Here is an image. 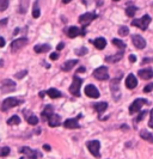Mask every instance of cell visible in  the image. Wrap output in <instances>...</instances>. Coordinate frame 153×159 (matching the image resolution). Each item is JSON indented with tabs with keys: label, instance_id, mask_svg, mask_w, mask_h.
I'll use <instances>...</instances> for the list:
<instances>
[{
	"label": "cell",
	"instance_id": "obj_21",
	"mask_svg": "<svg viewBox=\"0 0 153 159\" xmlns=\"http://www.w3.org/2000/svg\"><path fill=\"white\" fill-rule=\"evenodd\" d=\"M93 44H95V47H96L97 49L102 50V49H104L105 46H106V41H105V39H103V37H98V39H96V40L93 41Z\"/></svg>",
	"mask_w": 153,
	"mask_h": 159
},
{
	"label": "cell",
	"instance_id": "obj_49",
	"mask_svg": "<svg viewBox=\"0 0 153 159\" xmlns=\"http://www.w3.org/2000/svg\"><path fill=\"white\" fill-rule=\"evenodd\" d=\"M85 71V68H83V67H81V68H79V72H84Z\"/></svg>",
	"mask_w": 153,
	"mask_h": 159
},
{
	"label": "cell",
	"instance_id": "obj_5",
	"mask_svg": "<svg viewBox=\"0 0 153 159\" xmlns=\"http://www.w3.org/2000/svg\"><path fill=\"white\" fill-rule=\"evenodd\" d=\"M120 78H116V79H113L110 81V90L113 92V97L115 101H119L120 97H121V92H120Z\"/></svg>",
	"mask_w": 153,
	"mask_h": 159
},
{
	"label": "cell",
	"instance_id": "obj_26",
	"mask_svg": "<svg viewBox=\"0 0 153 159\" xmlns=\"http://www.w3.org/2000/svg\"><path fill=\"white\" fill-rule=\"evenodd\" d=\"M47 95L50 97V98H53V99H55V98H59V97H61L62 93L56 90V89H49L48 91H47Z\"/></svg>",
	"mask_w": 153,
	"mask_h": 159
},
{
	"label": "cell",
	"instance_id": "obj_29",
	"mask_svg": "<svg viewBox=\"0 0 153 159\" xmlns=\"http://www.w3.org/2000/svg\"><path fill=\"white\" fill-rule=\"evenodd\" d=\"M20 123V119H19V116H12V117H10L7 121V125L8 126H17V125H19Z\"/></svg>",
	"mask_w": 153,
	"mask_h": 159
},
{
	"label": "cell",
	"instance_id": "obj_16",
	"mask_svg": "<svg viewBox=\"0 0 153 159\" xmlns=\"http://www.w3.org/2000/svg\"><path fill=\"white\" fill-rule=\"evenodd\" d=\"M48 125L50 127H59L61 125V117L57 114H53L48 119Z\"/></svg>",
	"mask_w": 153,
	"mask_h": 159
},
{
	"label": "cell",
	"instance_id": "obj_31",
	"mask_svg": "<svg viewBox=\"0 0 153 159\" xmlns=\"http://www.w3.org/2000/svg\"><path fill=\"white\" fill-rule=\"evenodd\" d=\"M113 44L115 46V47L120 48L121 50H123V49L126 48V44H124V43H123L121 40H119V39H114V40H113Z\"/></svg>",
	"mask_w": 153,
	"mask_h": 159
},
{
	"label": "cell",
	"instance_id": "obj_8",
	"mask_svg": "<svg viewBox=\"0 0 153 159\" xmlns=\"http://www.w3.org/2000/svg\"><path fill=\"white\" fill-rule=\"evenodd\" d=\"M28 43H29V41H28V39H25V37L15 40L11 43V52H12V53H17V52H19L20 49H23Z\"/></svg>",
	"mask_w": 153,
	"mask_h": 159
},
{
	"label": "cell",
	"instance_id": "obj_32",
	"mask_svg": "<svg viewBox=\"0 0 153 159\" xmlns=\"http://www.w3.org/2000/svg\"><path fill=\"white\" fill-rule=\"evenodd\" d=\"M29 6V0H20V12L25 13Z\"/></svg>",
	"mask_w": 153,
	"mask_h": 159
},
{
	"label": "cell",
	"instance_id": "obj_6",
	"mask_svg": "<svg viewBox=\"0 0 153 159\" xmlns=\"http://www.w3.org/2000/svg\"><path fill=\"white\" fill-rule=\"evenodd\" d=\"M93 77H95L96 79L101 80V81H103V80H108L109 79L108 68H106L105 66H101V67L96 68V70L93 71Z\"/></svg>",
	"mask_w": 153,
	"mask_h": 159
},
{
	"label": "cell",
	"instance_id": "obj_11",
	"mask_svg": "<svg viewBox=\"0 0 153 159\" xmlns=\"http://www.w3.org/2000/svg\"><path fill=\"white\" fill-rule=\"evenodd\" d=\"M19 152L25 154L29 159H37V157L40 156V153L36 151V150H31L30 147H26V146L22 147V148L19 150Z\"/></svg>",
	"mask_w": 153,
	"mask_h": 159
},
{
	"label": "cell",
	"instance_id": "obj_3",
	"mask_svg": "<svg viewBox=\"0 0 153 159\" xmlns=\"http://www.w3.org/2000/svg\"><path fill=\"white\" fill-rule=\"evenodd\" d=\"M81 84H83V80H81L79 77L74 75V77H73L72 85L70 86V92H71V95H73L74 97H79V96H80Z\"/></svg>",
	"mask_w": 153,
	"mask_h": 159
},
{
	"label": "cell",
	"instance_id": "obj_18",
	"mask_svg": "<svg viewBox=\"0 0 153 159\" xmlns=\"http://www.w3.org/2000/svg\"><path fill=\"white\" fill-rule=\"evenodd\" d=\"M122 57H123V53L120 52V53H117V54H115V55L106 56V57H105V61L109 62V64H115V62H119Z\"/></svg>",
	"mask_w": 153,
	"mask_h": 159
},
{
	"label": "cell",
	"instance_id": "obj_19",
	"mask_svg": "<svg viewBox=\"0 0 153 159\" xmlns=\"http://www.w3.org/2000/svg\"><path fill=\"white\" fill-rule=\"evenodd\" d=\"M77 64H78V60H68L62 64L61 68H62V71H71Z\"/></svg>",
	"mask_w": 153,
	"mask_h": 159
},
{
	"label": "cell",
	"instance_id": "obj_38",
	"mask_svg": "<svg viewBox=\"0 0 153 159\" xmlns=\"http://www.w3.org/2000/svg\"><path fill=\"white\" fill-rule=\"evenodd\" d=\"M86 52H88L86 48H81V49H77V50H75V53H77L78 55H84V54H86Z\"/></svg>",
	"mask_w": 153,
	"mask_h": 159
},
{
	"label": "cell",
	"instance_id": "obj_34",
	"mask_svg": "<svg viewBox=\"0 0 153 159\" xmlns=\"http://www.w3.org/2000/svg\"><path fill=\"white\" fill-rule=\"evenodd\" d=\"M10 151H11L10 147H6V146L1 147L0 148V157H7L8 154H10Z\"/></svg>",
	"mask_w": 153,
	"mask_h": 159
},
{
	"label": "cell",
	"instance_id": "obj_22",
	"mask_svg": "<svg viewBox=\"0 0 153 159\" xmlns=\"http://www.w3.org/2000/svg\"><path fill=\"white\" fill-rule=\"evenodd\" d=\"M140 138L144 139V140H146V141H148V143H153V135L148 132V130L142 129V130L140 132Z\"/></svg>",
	"mask_w": 153,
	"mask_h": 159
},
{
	"label": "cell",
	"instance_id": "obj_27",
	"mask_svg": "<svg viewBox=\"0 0 153 159\" xmlns=\"http://www.w3.org/2000/svg\"><path fill=\"white\" fill-rule=\"evenodd\" d=\"M108 108V103L106 102H99V103L95 104V109L98 114H102L105 111V109Z\"/></svg>",
	"mask_w": 153,
	"mask_h": 159
},
{
	"label": "cell",
	"instance_id": "obj_2",
	"mask_svg": "<svg viewBox=\"0 0 153 159\" xmlns=\"http://www.w3.org/2000/svg\"><path fill=\"white\" fill-rule=\"evenodd\" d=\"M151 20H152V18L148 16V15H145V16L142 17V18H140V19H134L133 22H132V25H134V26H137V28H140L141 30H147V28H148V25L151 23Z\"/></svg>",
	"mask_w": 153,
	"mask_h": 159
},
{
	"label": "cell",
	"instance_id": "obj_45",
	"mask_svg": "<svg viewBox=\"0 0 153 159\" xmlns=\"http://www.w3.org/2000/svg\"><path fill=\"white\" fill-rule=\"evenodd\" d=\"M64 47H65L64 43H59V46L56 47V49L57 50H61V49H64Z\"/></svg>",
	"mask_w": 153,
	"mask_h": 159
},
{
	"label": "cell",
	"instance_id": "obj_44",
	"mask_svg": "<svg viewBox=\"0 0 153 159\" xmlns=\"http://www.w3.org/2000/svg\"><path fill=\"white\" fill-rule=\"evenodd\" d=\"M5 46V40L2 37H0V48H2Z\"/></svg>",
	"mask_w": 153,
	"mask_h": 159
},
{
	"label": "cell",
	"instance_id": "obj_4",
	"mask_svg": "<svg viewBox=\"0 0 153 159\" xmlns=\"http://www.w3.org/2000/svg\"><path fill=\"white\" fill-rule=\"evenodd\" d=\"M86 146L89 148L90 153L92 156H95L97 158L101 157V153H99V148H101V143L98 140H91V141H88L86 143Z\"/></svg>",
	"mask_w": 153,
	"mask_h": 159
},
{
	"label": "cell",
	"instance_id": "obj_43",
	"mask_svg": "<svg viewBox=\"0 0 153 159\" xmlns=\"http://www.w3.org/2000/svg\"><path fill=\"white\" fill-rule=\"evenodd\" d=\"M129 61H130V62H135V61H137L135 55H129Z\"/></svg>",
	"mask_w": 153,
	"mask_h": 159
},
{
	"label": "cell",
	"instance_id": "obj_46",
	"mask_svg": "<svg viewBox=\"0 0 153 159\" xmlns=\"http://www.w3.org/2000/svg\"><path fill=\"white\" fill-rule=\"evenodd\" d=\"M43 148H44L46 151H50V146H49V145H43Z\"/></svg>",
	"mask_w": 153,
	"mask_h": 159
},
{
	"label": "cell",
	"instance_id": "obj_15",
	"mask_svg": "<svg viewBox=\"0 0 153 159\" xmlns=\"http://www.w3.org/2000/svg\"><path fill=\"white\" fill-rule=\"evenodd\" d=\"M137 85V80L135 78V75L134 74H129L128 77L126 78V86L127 89L129 90H133V89H135Z\"/></svg>",
	"mask_w": 153,
	"mask_h": 159
},
{
	"label": "cell",
	"instance_id": "obj_1",
	"mask_svg": "<svg viewBox=\"0 0 153 159\" xmlns=\"http://www.w3.org/2000/svg\"><path fill=\"white\" fill-rule=\"evenodd\" d=\"M23 103V101H20V99H18L16 97H10V98H6L2 104H1V110L2 111H7L10 109H12V108H15L17 105H19V104Z\"/></svg>",
	"mask_w": 153,
	"mask_h": 159
},
{
	"label": "cell",
	"instance_id": "obj_12",
	"mask_svg": "<svg viewBox=\"0 0 153 159\" xmlns=\"http://www.w3.org/2000/svg\"><path fill=\"white\" fill-rule=\"evenodd\" d=\"M132 41H133V44L135 46V48L137 49H144L146 47V41L142 36L140 35H133L132 36Z\"/></svg>",
	"mask_w": 153,
	"mask_h": 159
},
{
	"label": "cell",
	"instance_id": "obj_41",
	"mask_svg": "<svg viewBox=\"0 0 153 159\" xmlns=\"http://www.w3.org/2000/svg\"><path fill=\"white\" fill-rule=\"evenodd\" d=\"M7 24V18H5V19H1L0 20V28H2L4 25H6Z\"/></svg>",
	"mask_w": 153,
	"mask_h": 159
},
{
	"label": "cell",
	"instance_id": "obj_40",
	"mask_svg": "<svg viewBox=\"0 0 153 159\" xmlns=\"http://www.w3.org/2000/svg\"><path fill=\"white\" fill-rule=\"evenodd\" d=\"M26 73H28L26 71L20 72V73H18V74H16V78H17V79H20V78H23V77H25V75H26Z\"/></svg>",
	"mask_w": 153,
	"mask_h": 159
},
{
	"label": "cell",
	"instance_id": "obj_7",
	"mask_svg": "<svg viewBox=\"0 0 153 159\" xmlns=\"http://www.w3.org/2000/svg\"><path fill=\"white\" fill-rule=\"evenodd\" d=\"M144 104H150V102H147L144 98H137V99H135L133 103L130 104V107H129V114L133 115V114L137 112L141 109V107H142Z\"/></svg>",
	"mask_w": 153,
	"mask_h": 159
},
{
	"label": "cell",
	"instance_id": "obj_10",
	"mask_svg": "<svg viewBox=\"0 0 153 159\" xmlns=\"http://www.w3.org/2000/svg\"><path fill=\"white\" fill-rule=\"evenodd\" d=\"M0 89H1V91H2L4 93H7V92H11V91H13V90L16 89V84H15L12 80L5 79L1 83Z\"/></svg>",
	"mask_w": 153,
	"mask_h": 159
},
{
	"label": "cell",
	"instance_id": "obj_23",
	"mask_svg": "<svg viewBox=\"0 0 153 159\" xmlns=\"http://www.w3.org/2000/svg\"><path fill=\"white\" fill-rule=\"evenodd\" d=\"M80 32L81 31L77 26H70V28H68V31H67V35H68V37L74 39V37H77L78 35H80Z\"/></svg>",
	"mask_w": 153,
	"mask_h": 159
},
{
	"label": "cell",
	"instance_id": "obj_13",
	"mask_svg": "<svg viewBox=\"0 0 153 159\" xmlns=\"http://www.w3.org/2000/svg\"><path fill=\"white\" fill-rule=\"evenodd\" d=\"M85 95L90 98H98L99 97V91L95 85H88L85 88Z\"/></svg>",
	"mask_w": 153,
	"mask_h": 159
},
{
	"label": "cell",
	"instance_id": "obj_20",
	"mask_svg": "<svg viewBox=\"0 0 153 159\" xmlns=\"http://www.w3.org/2000/svg\"><path fill=\"white\" fill-rule=\"evenodd\" d=\"M24 114H25V116H26V121H28V123H29V125L36 126V125L38 123V117H37V116L32 115V114H30V112H29V115H28L26 110L24 111Z\"/></svg>",
	"mask_w": 153,
	"mask_h": 159
},
{
	"label": "cell",
	"instance_id": "obj_17",
	"mask_svg": "<svg viewBox=\"0 0 153 159\" xmlns=\"http://www.w3.org/2000/svg\"><path fill=\"white\" fill-rule=\"evenodd\" d=\"M64 126L68 129H75V128H80L79 123H78V120L77 119H68L64 122Z\"/></svg>",
	"mask_w": 153,
	"mask_h": 159
},
{
	"label": "cell",
	"instance_id": "obj_9",
	"mask_svg": "<svg viewBox=\"0 0 153 159\" xmlns=\"http://www.w3.org/2000/svg\"><path fill=\"white\" fill-rule=\"evenodd\" d=\"M97 16L95 15V13H84V15H81L80 17H79V23L83 25V29H85V26L88 25L89 23H91L93 19H96Z\"/></svg>",
	"mask_w": 153,
	"mask_h": 159
},
{
	"label": "cell",
	"instance_id": "obj_42",
	"mask_svg": "<svg viewBox=\"0 0 153 159\" xmlns=\"http://www.w3.org/2000/svg\"><path fill=\"white\" fill-rule=\"evenodd\" d=\"M57 57H59V54H57V53H53V54H50V60H56Z\"/></svg>",
	"mask_w": 153,
	"mask_h": 159
},
{
	"label": "cell",
	"instance_id": "obj_14",
	"mask_svg": "<svg viewBox=\"0 0 153 159\" xmlns=\"http://www.w3.org/2000/svg\"><path fill=\"white\" fill-rule=\"evenodd\" d=\"M139 77L144 80H150L153 78V70L152 68H145V70H140L137 72Z\"/></svg>",
	"mask_w": 153,
	"mask_h": 159
},
{
	"label": "cell",
	"instance_id": "obj_51",
	"mask_svg": "<svg viewBox=\"0 0 153 159\" xmlns=\"http://www.w3.org/2000/svg\"><path fill=\"white\" fill-rule=\"evenodd\" d=\"M19 159H26V158H25V157H22V158H19Z\"/></svg>",
	"mask_w": 153,
	"mask_h": 159
},
{
	"label": "cell",
	"instance_id": "obj_48",
	"mask_svg": "<svg viewBox=\"0 0 153 159\" xmlns=\"http://www.w3.org/2000/svg\"><path fill=\"white\" fill-rule=\"evenodd\" d=\"M71 1H72V0H62L64 4H68V2H71Z\"/></svg>",
	"mask_w": 153,
	"mask_h": 159
},
{
	"label": "cell",
	"instance_id": "obj_33",
	"mask_svg": "<svg viewBox=\"0 0 153 159\" xmlns=\"http://www.w3.org/2000/svg\"><path fill=\"white\" fill-rule=\"evenodd\" d=\"M128 34H129V28L126 26V25H123V26H121V28L119 29V35H120V36H127Z\"/></svg>",
	"mask_w": 153,
	"mask_h": 159
},
{
	"label": "cell",
	"instance_id": "obj_39",
	"mask_svg": "<svg viewBox=\"0 0 153 159\" xmlns=\"http://www.w3.org/2000/svg\"><path fill=\"white\" fill-rule=\"evenodd\" d=\"M148 126L151 128H153V109L150 112V121H148Z\"/></svg>",
	"mask_w": 153,
	"mask_h": 159
},
{
	"label": "cell",
	"instance_id": "obj_30",
	"mask_svg": "<svg viewBox=\"0 0 153 159\" xmlns=\"http://www.w3.org/2000/svg\"><path fill=\"white\" fill-rule=\"evenodd\" d=\"M137 11V6H128V7L126 8V15L128 17H134Z\"/></svg>",
	"mask_w": 153,
	"mask_h": 159
},
{
	"label": "cell",
	"instance_id": "obj_28",
	"mask_svg": "<svg viewBox=\"0 0 153 159\" xmlns=\"http://www.w3.org/2000/svg\"><path fill=\"white\" fill-rule=\"evenodd\" d=\"M40 15H41V11H40V6H38V1H35L34 7H32V17L34 18H38Z\"/></svg>",
	"mask_w": 153,
	"mask_h": 159
},
{
	"label": "cell",
	"instance_id": "obj_50",
	"mask_svg": "<svg viewBox=\"0 0 153 159\" xmlns=\"http://www.w3.org/2000/svg\"><path fill=\"white\" fill-rule=\"evenodd\" d=\"M81 1H83V2H84V4H88V2H89V1H88V0H81Z\"/></svg>",
	"mask_w": 153,
	"mask_h": 159
},
{
	"label": "cell",
	"instance_id": "obj_25",
	"mask_svg": "<svg viewBox=\"0 0 153 159\" xmlns=\"http://www.w3.org/2000/svg\"><path fill=\"white\" fill-rule=\"evenodd\" d=\"M50 49V46L49 44H38V46H35L34 47V50L37 53V54H41V53H46Z\"/></svg>",
	"mask_w": 153,
	"mask_h": 159
},
{
	"label": "cell",
	"instance_id": "obj_36",
	"mask_svg": "<svg viewBox=\"0 0 153 159\" xmlns=\"http://www.w3.org/2000/svg\"><path fill=\"white\" fill-rule=\"evenodd\" d=\"M147 114H148V111H147V110L140 111V114L137 115V122H140V121H142V120H144V117H145Z\"/></svg>",
	"mask_w": 153,
	"mask_h": 159
},
{
	"label": "cell",
	"instance_id": "obj_37",
	"mask_svg": "<svg viewBox=\"0 0 153 159\" xmlns=\"http://www.w3.org/2000/svg\"><path fill=\"white\" fill-rule=\"evenodd\" d=\"M152 90H153V83H150L148 85H146L145 88H144V92L148 93V92H151Z\"/></svg>",
	"mask_w": 153,
	"mask_h": 159
},
{
	"label": "cell",
	"instance_id": "obj_47",
	"mask_svg": "<svg viewBox=\"0 0 153 159\" xmlns=\"http://www.w3.org/2000/svg\"><path fill=\"white\" fill-rule=\"evenodd\" d=\"M150 61H153V59H144V60H142V64H146V62H150Z\"/></svg>",
	"mask_w": 153,
	"mask_h": 159
},
{
	"label": "cell",
	"instance_id": "obj_52",
	"mask_svg": "<svg viewBox=\"0 0 153 159\" xmlns=\"http://www.w3.org/2000/svg\"><path fill=\"white\" fill-rule=\"evenodd\" d=\"M113 1H120V0H113Z\"/></svg>",
	"mask_w": 153,
	"mask_h": 159
},
{
	"label": "cell",
	"instance_id": "obj_35",
	"mask_svg": "<svg viewBox=\"0 0 153 159\" xmlns=\"http://www.w3.org/2000/svg\"><path fill=\"white\" fill-rule=\"evenodd\" d=\"M8 4H10V0H0V11H5L8 7Z\"/></svg>",
	"mask_w": 153,
	"mask_h": 159
},
{
	"label": "cell",
	"instance_id": "obj_24",
	"mask_svg": "<svg viewBox=\"0 0 153 159\" xmlns=\"http://www.w3.org/2000/svg\"><path fill=\"white\" fill-rule=\"evenodd\" d=\"M53 107L52 105H47L46 108H44V110H43V112H42V119L43 120H48L54 112H53Z\"/></svg>",
	"mask_w": 153,
	"mask_h": 159
}]
</instances>
